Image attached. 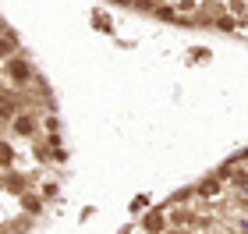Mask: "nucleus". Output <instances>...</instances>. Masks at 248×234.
<instances>
[{
	"label": "nucleus",
	"mask_w": 248,
	"mask_h": 234,
	"mask_svg": "<svg viewBox=\"0 0 248 234\" xmlns=\"http://www.w3.org/2000/svg\"><path fill=\"white\" fill-rule=\"evenodd\" d=\"M57 128H61V121L57 117H46V131H50V135H57Z\"/></svg>",
	"instance_id": "nucleus-9"
},
{
	"label": "nucleus",
	"mask_w": 248,
	"mask_h": 234,
	"mask_svg": "<svg viewBox=\"0 0 248 234\" xmlns=\"http://www.w3.org/2000/svg\"><path fill=\"white\" fill-rule=\"evenodd\" d=\"M142 227L149 231V234H163V217H160V213H145Z\"/></svg>",
	"instance_id": "nucleus-4"
},
{
	"label": "nucleus",
	"mask_w": 248,
	"mask_h": 234,
	"mask_svg": "<svg viewBox=\"0 0 248 234\" xmlns=\"http://www.w3.org/2000/svg\"><path fill=\"white\" fill-rule=\"evenodd\" d=\"M4 68L11 71V78H15V82H29V78H32V71H29V64H25V61H18V57H11V61L4 64Z\"/></svg>",
	"instance_id": "nucleus-2"
},
{
	"label": "nucleus",
	"mask_w": 248,
	"mask_h": 234,
	"mask_svg": "<svg viewBox=\"0 0 248 234\" xmlns=\"http://www.w3.org/2000/svg\"><path fill=\"white\" fill-rule=\"evenodd\" d=\"M199 192H202V195H217V192H220V181H217V177H206V181L199 185Z\"/></svg>",
	"instance_id": "nucleus-5"
},
{
	"label": "nucleus",
	"mask_w": 248,
	"mask_h": 234,
	"mask_svg": "<svg viewBox=\"0 0 248 234\" xmlns=\"http://www.w3.org/2000/svg\"><path fill=\"white\" fill-rule=\"evenodd\" d=\"M11 125H15V135H21V139L36 135V117H32V114H18Z\"/></svg>",
	"instance_id": "nucleus-1"
},
{
	"label": "nucleus",
	"mask_w": 248,
	"mask_h": 234,
	"mask_svg": "<svg viewBox=\"0 0 248 234\" xmlns=\"http://www.w3.org/2000/svg\"><path fill=\"white\" fill-rule=\"evenodd\" d=\"M15 117H18V103L11 99V93L0 96V121H15Z\"/></svg>",
	"instance_id": "nucleus-3"
},
{
	"label": "nucleus",
	"mask_w": 248,
	"mask_h": 234,
	"mask_svg": "<svg viewBox=\"0 0 248 234\" xmlns=\"http://www.w3.org/2000/svg\"><path fill=\"white\" fill-rule=\"evenodd\" d=\"M15 163V149H11V142H0V167Z\"/></svg>",
	"instance_id": "nucleus-6"
},
{
	"label": "nucleus",
	"mask_w": 248,
	"mask_h": 234,
	"mask_svg": "<svg viewBox=\"0 0 248 234\" xmlns=\"http://www.w3.org/2000/svg\"><path fill=\"white\" fill-rule=\"evenodd\" d=\"M163 234H185V231H163Z\"/></svg>",
	"instance_id": "nucleus-11"
},
{
	"label": "nucleus",
	"mask_w": 248,
	"mask_h": 234,
	"mask_svg": "<svg viewBox=\"0 0 248 234\" xmlns=\"http://www.w3.org/2000/svg\"><path fill=\"white\" fill-rule=\"evenodd\" d=\"M7 188H11V192H25V177H7Z\"/></svg>",
	"instance_id": "nucleus-8"
},
{
	"label": "nucleus",
	"mask_w": 248,
	"mask_h": 234,
	"mask_svg": "<svg viewBox=\"0 0 248 234\" xmlns=\"http://www.w3.org/2000/svg\"><path fill=\"white\" fill-rule=\"evenodd\" d=\"M0 53H4V57H11V53H15V36H11V32H4V36H0Z\"/></svg>",
	"instance_id": "nucleus-7"
},
{
	"label": "nucleus",
	"mask_w": 248,
	"mask_h": 234,
	"mask_svg": "<svg viewBox=\"0 0 248 234\" xmlns=\"http://www.w3.org/2000/svg\"><path fill=\"white\" fill-rule=\"evenodd\" d=\"M170 220H174V224H185V220H191V217H188L185 209H181V213H170Z\"/></svg>",
	"instance_id": "nucleus-10"
}]
</instances>
